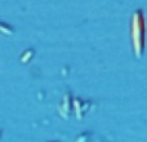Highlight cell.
I'll use <instances>...</instances> for the list:
<instances>
[{
	"label": "cell",
	"instance_id": "7a4b0ae2",
	"mask_svg": "<svg viewBox=\"0 0 147 142\" xmlns=\"http://www.w3.org/2000/svg\"><path fill=\"white\" fill-rule=\"evenodd\" d=\"M88 103L89 102H85V101H83V99H75L74 101V105H75V107H76V114H78V118L80 119V112H86V110H88Z\"/></svg>",
	"mask_w": 147,
	"mask_h": 142
},
{
	"label": "cell",
	"instance_id": "6da1fadb",
	"mask_svg": "<svg viewBox=\"0 0 147 142\" xmlns=\"http://www.w3.org/2000/svg\"><path fill=\"white\" fill-rule=\"evenodd\" d=\"M132 39L136 57L141 58L145 52V16L141 9L136 10L132 18Z\"/></svg>",
	"mask_w": 147,
	"mask_h": 142
}]
</instances>
